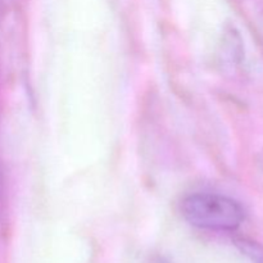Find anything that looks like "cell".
I'll return each mask as SVG.
<instances>
[{"instance_id": "6da1fadb", "label": "cell", "mask_w": 263, "mask_h": 263, "mask_svg": "<svg viewBox=\"0 0 263 263\" xmlns=\"http://www.w3.org/2000/svg\"><path fill=\"white\" fill-rule=\"evenodd\" d=\"M181 212L190 225L211 231H234L246 218L240 203L215 193L189 195L182 200Z\"/></svg>"}]
</instances>
